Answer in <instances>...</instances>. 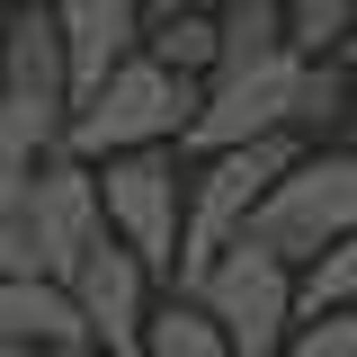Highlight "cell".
I'll list each match as a JSON object with an SVG mask.
<instances>
[{
	"mask_svg": "<svg viewBox=\"0 0 357 357\" xmlns=\"http://www.w3.org/2000/svg\"><path fill=\"white\" fill-rule=\"evenodd\" d=\"M197 107H206V81H178V72H161V63H152V54H134V63H116V72H107V81L72 107L63 152H72V161L178 152V134L197 126Z\"/></svg>",
	"mask_w": 357,
	"mask_h": 357,
	"instance_id": "1",
	"label": "cell"
},
{
	"mask_svg": "<svg viewBox=\"0 0 357 357\" xmlns=\"http://www.w3.org/2000/svg\"><path fill=\"white\" fill-rule=\"evenodd\" d=\"M304 152H312V143L277 134V143H241V152H215V161L188 170V223H178V277H170V295H197V286H206V268L250 232L259 197L295 170Z\"/></svg>",
	"mask_w": 357,
	"mask_h": 357,
	"instance_id": "2",
	"label": "cell"
},
{
	"mask_svg": "<svg viewBox=\"0 0 357 357\" xmlns=\"http://www.w3.org/2000/svg\"><path fill=\"white\" fill-rule=\"evenodd\" d=\"M349 232H357V143H312L304 161L259 197V215H250L241 241L268 250V259H286V268H312Z\"/></svg>",
	"mask_w": 357,
	"mask_h": 357,
	"instance_id": "3",
	"label": "cell"
},
{
	"mask_svg": "<svg viewBox=\"0 0 357 357\" xmlns=\"http://www.w3.org/2000/svg\"><path fill=\"white\" fill-rule=\"evenodd\" d=\"M188 304H206V321L223 331L232 357H286V340H295V268L250 250V241H232Z\"/></svg>",
	"mask_w": 357,
	"mask_h": 357,
	"instance_id": "4",
	"label": "cell"
},
{
	"mask_svg": "<svg viewBox=\"0 0 357 357\" xmlns=\"http://www.w3.org/2000/svg\"><path fill=\"white\" fill-rule=\"evenodd\" d=\"M89 170H98L107 232L152 277H178V223H188V170H178V152H116V161H89Z\"/></svg>",
	"mask_w": 357,
	"mask_h": 357,
	"instance_id": "5",
	"label": "cell"
},
{
	"mask_svg": "<svg viewBox=\"0 0 357 357\" xmlns=\"http://www.w3.org/2000/svg\"><path fill=\"white\" fill-rule=\"evenodd\" d=\"M295 89H304V63H295V54H268L250 72H215L197 126L178 134V161H215V152H241V143L295 134ZM295 143H304V134H295Z\"/></svg>",
	"mask_w": 357,
	"mask_h": 357,
	"instance_id": "6",
	"label": "cell"
},
{
	"mask_svg": "<svg viewBox=\"0 0 357 357\" xmlns=\"http://www.w3.org/2000/svg\"><path fill=\"white\" fill-rule=\"evenodd\" d=\"M18 232H27V250H36V277H72V268L107 241V206H98V170L72 161V152H54L27 188V206H18Z\"/></svg>",
	"mask_w": 357,
	"mask_h": 357,
	"instance_id": "7",
	"label": "cell"
},
{
	"mask_svg": "<svg viewBox=\"0 0 357 357\" xmlns=\"http://www.w3.org/2000/svg\"><path fill=\"white\" fill-rule=\"evenodd\" d=\"M63 286H72V304H81L89 340H98L107 357H143V321H152V268L134 259L116 232H107V241H98V250H89V259L63 277Z\"/></svg>",
	"mask_w": 357,
	"mask_h": 357,
	"instance_id": "8",
	"label": "cell"
},
{
	"mask_svg": "<svg viewBox=\"0 0 357 357\" xmlns=\"http://www.w3.org/2000/svg\"><path fill=\"white\" fill-rule=\"evenodd\" d=\"M54 36L72 63V107L107 81L116 63L143 54V0H54Z\"/></svg>",
	"mask_w": 357,
	"mask_h": 357,
	"instance_id": "9",
	"label": "cell"
},
{
	"mask_svg": "<svg viewBox=\"0 0 357 357\" xmlns=\"http://www.w3.org/2000/svg\"><path fill=\"white\" fill-rule=\"evenodd\" d=\"M0 98L72 116V63H63V36H54V9H9L0 18Z\"/></svg>",
	"mask_w": 357,
	"mask_h": 357,
	"instance_id": "10",
	"label": "cell"
},
{
	"mask_svg": "<svg viewBox=\"0 0 357 357\" xmlns=\"http://www.w3.org/2000/svg\"><path fill=\"white\" fill-rule=\"evenodd\" d=\"M0 331L27 340V349H45V357L98 349L89 321H81V304H72V286H54V277H9V286H0Z\"/></svg>",
	"mask_w": 357,
	"mask_h": 357,
	"instance_id": "11",
	"label": "cell"
},
{
	"mask_svg": "<svg viewBox=\"0 0 357 357\" xmlns=\"http://www.w3.org/2000/svg\"><path fill=\"white\" fill-rule=\"evenodd\" d=\"M63 126H72V116H45V107H27V98H0V215L27 206L36 170L63 152Z\"/></svg>",
	"mask_w": 357,
	"mask_h": 357,
	"instance_id": "12",
	"label": "cell"
},
{
	"mask_svg": "<svg viewBox=\"0 0 357 357\" xmlns=\"http://www.w3.org/2000/svg\"><path fill=\"white\" fill-rule=\"evenodd\" d=\"M215 27H223V63L215 72H250L268 54H286V0H223Z\"/></svg>",
	"mask_w": 357,
	"mask_h": 357,
	"instance_id": "13",
	"label": "cell"
},
{
	"mask_svg": "<svg viewBox=\"0 0 357 357\" xmlns=\"http://www.w3.org/2000/svg\"><path fill=\"white\" fill-rule=\"evenodd\" d=\"M357 36V0H286V54L295 63H340Z\"/></svg>",
	"mask_w": 357,
	"mask_h": 357,
	"instance_id": "14",
	"label": "cell"
},
{
	"mask_svg": "<svg viewBox=\"0 0 357 357\" xmlns=\"http://www.w3.org/2000/svg\"><path fill=\"white\" fill-rule=\"evenodd\" d=\"M143 54H152L161 72H178V81H215L223 27L215 18H161V27H143Z\"/></svg>",
	"mask_w": 357,
	"mask_h": 357,
	"instance_id": "15",
	"label": "cell"
},
{
	"mask_svg": "<svg viewBox=\"0 0 357 357\" xmlns=\"http://www.w3.org/2000/svg\"><path fill=\"white\" fill-rule=\"evenodd\" d=\"M143 357H232V349H223V331L206 321V304L170 295V304H152V321H143Z\"/></svg>",
	"mask_w": 357,
	"mask_h": 357,
	"instance_id": "16",
	"label": "cell"
},
{
	"mask_svg": "<svg viewBox=\"0 0 357 357\" xmlns=\"http://www.w3.org/2000/svg\"><path fill=\"white\" fill-rule=\"evenodd\" d=\"M321 312H357V232L295 277V321H321Z\"/></svg>",
	"mask_w": 357,
	"mask_h": 357,
	"instance_id": "17",
	"label": "cell"
},
{
	"mask_svg": "<svg viewBox=\"0 0 357 357\" xmlns=\"http://www.w3.org/2000/svg\"><path fill=\"white\" fill-rule=\"evenodd\" d=\"M349 72L340 63H304V89H295V134H321V126H349Z\"/></svg>",
	"mask_w": 357,
	"mask_h": 357,
	"instance_id": "18",
	"label": "cell"
},
{
	"mask_svg": "<svg viewBox=\"0 0 357 357\" xmlns=\"http://www.w3.org/2000/svg\"><path fill=\"white\" fill-rule=\"evenodd\" d=\"M286 357H357V312H321V321H295Z\"/></svg>",
	"mask_w": 357,
	"mask_h": 357,
	"instance_id": "19",
	"label": "cell"
},
{
	"mask_svg": "<svg viewBox=\"0 0 357 357\" xmlns=\"http://www.w3.org/2000/svg\"><path fill=\"white\" fill-rule=\"evenodd\" d=\"M9 277H36V250H27L18 215H0V286H9Z\"/></svg>",
	"mask_w": 357,
	"mask_h": 357,
	"instance_id": "20",
	"label": "cell"
},
{
	"mask_svg": "<svg viewBox=\"0 0 357 357\" xmlns=\"http://www.w3.org/2000/svg\"><path fill=\"white\" fill-rule=\"evenodd\" d=\"M223 0H143V27H161V18H215Z\"/></svg>",
	"mask_w": 357,
	"mask_h": 357,
	"instance_id": "21",
	"label": "cell"
},
{
	"mask_svg": "<svg viewBox=\"0 0 357 357\" xmlns=\"http://www.w3.org/2000/svg\"><path fill=\"white\" fill-rule=\"evenodd\" d=\"M0 357H45V349H27V340H9V331H0Z\"/></svg>",
	"mask_w": 357,
	"mask_h": 357,
	"instance_id": "22",
	"label": "cell"
},
{
	"mask_svg": "<svg viewBox=\"0 0 357 357\" xmlns=\"http://www.w3.org/2000/svg\"><path fill=\"white\" fill-rule=\"evenodd\" d=\"M63 357H107V349H63Z\"/></svg>",
	"mask_w": 357,
	"mask_h": 357,
	"instance_id": "23",
	"label": "cell"
},
{
	"mask_svg": "<svg viewBox=\"0 0 357 357\" xmlns=\"http://www.w3.org/2000/svg\"><path fill=\"white\" fill-rule=\"evenodd\" d=\"M340 63H357V36H349V54H340Z\"/></svg>",
	"mask_w": 357,
	"mask_h": 357,
	"instance_id": "24",
	"label": "cell"
},
{
	"mask_svg": "<svg viewBox=\"0 0 357 357\" xmlns=\"http://www.w3.org/2000/svg\"><path fill=\"white\" fill-rule=\"evenodd\" d=\"M349 134H357V107H349Z\"/></svg>",
	"mask_w": 357,
	"mask_h": 357,
	"instance_id": "25",
	"label": "cell"
},
{
	"mask_svg": "<svg viewBox=\"0 0 357 357\" xmlns=\"http://www.w3.org/2000/svg\"><path fill=\"white\" fill-rule=\"evenodd\" d=\"M0 18H9V9H0Z\"/></svg>",
	"mask_w": 357,
	"mask_h": 357,
	"instance_id": "26",
	"label": "cell"
}]
</instances>
